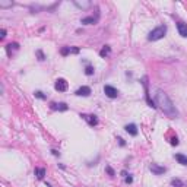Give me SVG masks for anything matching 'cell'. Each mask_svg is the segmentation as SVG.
<instances>
[{
    "mask_svg": "<svg viewBox=\"0 0 187 187\" xmlns=\"http://www.w3.org/2000/svg\"><path fill=\"white\" fill-rule=\"evenodd\" d=\"M34 174H35V177L38 178V180H42L44 177H45V168H35L34 170Z\"/></svg>",
    "mask_w": 187,
    "mask_h": 187,
    "instance_id": "16",
    "label": "cell"
},
{
    "mask_svg": "<svg viewBox=\"0 0 187 187\" xmlns=\"http://www.w3.org/2000/svg\"><path fill=\"white\" fill-rule=\"evenodd\" d=\"M81 117L92 127L98 124V119H97V115H94V114H81Z\"/></svg>",
    "mask_w": 187,
    "mask_h": 187,
    "instance_id": "6",
    "label": "cell"
},
{
    "mask_svg": "<svg viewBox=\"0 0 187 187\" xmlns=\"http://www.w3.org/2000/svg\"><path fill=\"white\" fill-rule=\"evenodd\" d=\"M70 53H72V51H70V47H67V45L63 47V48L60 50V54H61V56H67V54H70Z\"/></svg>",
    "mask_w": 187,
    "mask_h": 187,
    "instance_id": "22",
    "label": "cell"
},
{
    "mask_svg": "<svg viewBox=\"0 0 187 187\" xmlns=\"http://www.w3.org/2000/svg\"><path fill=\"white\" fill-rule=\"evenodd\" d=\"M142 83H143V86H145V98H146V102H148V105H149V107H152V108H156L155 102L151 100V95H149V88H148V76H143V79H142Z\"/></svg>",
    "mask_w": 187,
    "mask_h": 187,
    "instance_id": "3",
    "label": "cell"
},
{
    "mask_svg": "<svg viewBox=\"0 0 187 187\" xmlns=\"http://www.w3.org/2000/svg\"><path fill=\"white\" fill-rule=\"evenodd\" d=\"M45 186H47V187H51V184H48V183H47V184H45Z\"/></svg>",
    "mask_w": 187,
    "mask_h": 187,
    "instance_id": "32",
    "label": "cell"
},
{
    "mask_svg": "<svg viewBox=\"0 0 187 187\" xmlns=\"http://www.w3.org/2000/svg\"><path fill=\"white\" fill-rule=\"evenodd\" d=\"M104 94H105L108 98L114 100V98L119 97V89L114 88V86H111V85H105V86H104Z\"/></svg>",
    "mask_w": 187,
    "mask_h": 187,
    "instance_id": "4",
    "label": "cell"
},
{
    "mask_svg": "<svg viewBox=\"0 0 187 187\" xmlns=\"http://www.w3.org/2000/svg\"><path fill=\"white\" fill-rule=\"evenodd\" d=\"M91 92H92V91H91L89 86H81L75 94H76L78 97H89V95H91Z\"/></svg>",
    "mask_w": 187,
    "mask_h": 187,
    "instance_id": "9",
    "label": "cell"
},
{
    "mask_svg": "<svg viewBox=\"0 0 187 187\" xmlns=\"http://www.w3.org/2000/svg\"><path fill=\"white\" fill-rule=\"evenodd\" d=\"M117 140H119V143H120V146H126V142L121 139V137H117Z\"/></svg>",
    "mask_w": 187,
    "mask_h": 187,
    "instance_id": "27",
    "label": "cell"
},
{
    "mask_svg": "<svg viewBox=\"0 0 187 187\" xmlns=\"http://www.w3.org/2000/svg\"><path fill=\"white\" fill-rule=\"evenodd\" d=\"M171 187H184V183L180 178H173L171 180Z\"/></svg>",
    "mask_w": 187,
    "mask_h": 187,
    "instance_id": "19",
    "label": "cell"
},
{
    "mask_svg": "<svg viewBox=\"0 0 187 187\" xmlns=\"http://www.w3.org/2000/svg\"><path fill=\"white\" fill-rule=\"evenodd\" d=\"M120 174H121V175H123V177H124V178H126V177H127V171H126V170H123V171H121V173H120Z\"/></svg>",
    "mask_w": 187,
    "mask_h": 187,
    "instance_id": "31",
    "label": "cell"
},
{
    "mask_svg": "<svg viewBox=\"0 0 187 187\" xmlns=\"http://www.w3.org/2000/svg\"><path fill=\"white\" fill-rule=\"evenodd\" d=\"M105 171H107V173H108V174H110L111 177H114V175H115V173H114V170H113V168H111L110 165H107V167H105Z\"/></svg>",
    "mask_w": 187,
    "mask_h": 187,
    "instance_id": "24",
    "label": "cell"
},
{
    "mask_svg": "<svg viewBox=\"0 0 187 187\" xmlns=\"http://www.w3.org/2000/svg\"><path fill=\"white\" fill-rule=\"evenodd\" d=\"M35 54H37V57H38V60H40V61H44V60L47 59L42 50H37V51H35Z\"/></svg>",
    "mask_w": 187,
    "mask_h": 187,
    "instance_id": "20",
    "label": "cell"
},
{
    "mask_svg": "<svg viewBox=\"0 0 187 187\" xmlns=\"http://www.w3.org/2000/svg\"><path fill=\"white\" fill-rule=\"evenodd\" d=\"M67 88H69V83H67V81H66V79H63V78L57 79V81H56V83H54V89H56V91H59V92H66V91H67Z\"/></svg>",
    "mask_w": 187,
    "mask_h": 187,
    "instance_id": "5",
    "label": "cell"
},
{
    "mask_svg": "<svg viewBox=\"0 0 187 187\" xmlns=\"http://www.w3.org/2000/svg\"><path fill=\"white\" fill-rule=\"evenodd\" d=\"M155 102H156V107H159L161 111L167 117H170V119H177L178 117V110L175 108L174 102L170 100V97L164 91L161 89L155 91Z\"/></svg>",
    "mask_w": 187,
    "mask_h": 187,
    "instance_id": "1",
    "label": "cell"
},
{
    "mask_svg": "<svg viewBox=\"0 0 187 187\" xmlns=\"http://www.w3.org/2000/svg\"><path fill=\"white\" fill-rule=\"evenodd\" d=\"M70 51H72L73 54H78V53H79V48H78V47H70Z\"/></svg>",
    "mask_w": 187,
    "mask_h": 187,
    "instance_id": "26",
    "label": "cell"
},
{
    "mask_svg": "<svg viewBox=\"0 0 187 187\" xmlns=\"http://www.w3.org/2000/svg\"><path fill=\"white\" fill-rule=\"evenodd\" d=\"M110 53H111V47L110 45H104L102 48H101V51H100V56L101 57H107Z\"/></svg>",
    "mask_w": 187,
    "mask_h": 187,
    "instance_id": "17",
    "label": "cell"
},
{
    "mask_svg": "<svg viewBox=\"0 0 187 187\" xmlns=\"http://www.w3.org/2000/svg\"><path fill=\"white\" fill-rule=\"evenodd\" d=\"M34 95H35V98H40V100H47V95H45V94H42L41 91H37V92L34 94Z\"/></svg>",
    "mask_w": 187,
    "mask_h": 187,
    "instance_id": "23",
    "label": "cell"
},
{
    "mask_svg": "<svg viewBox=\"0 0 187 187\" xmlns=\"http://www.w3.org/2000/svg\"><path fill=\"white\" fill-rule=\"evenodd\" d=\"M124 181H126L127 184H130V183H133V178H132V177H126V178H124Z\"/></svg>",
    "mask_w": 187,
    "mask_h": 187,
    "instance_id": "29",
    "label": "cell"
},
{
    "mask_svg": "<svg viewBox=\"0 0 187 187\" xmlns=\"http://www.w3.org/2000/svg\"><path fill=\"white\" fill-rule=\"evenodd\" d=\"M94 72H95V70H94V67H92V66H89V64H88V66L85 67V75H86V76H92V75H94Z\"/></svg>",
    "mask_w": 187,
    "mask_h": 187,
    "instance_id": "21",
    "label": "cell"
},
{
    "mask_svg": "<svg viewBox=\"0 0 187 187\" xmlns=\"http://www.w3.org/2000/svg\"><path fill=\"white\" fill-rule=\"evenodd\" d=\"M98 20V16L94 18V16H88V18H83L81 19V23H83V25H94V23H97Z\"/></svg>",
    "mask_w": 187,
    "mask_h": 187,
    "instance_id": "14",
    "label": "cell"
},
{
    "mask_svg": "<svg viewBox=\"0 0 187 187\" xmlns=\"http://www.w3.org/2000/svg\"><path fill=\"white\" fill-rule=\"evenodd\" d=\"M178 143H180V142H178V137H177V136L171 137V145H173V146H177Z\"/></svg>",
    "mask_w": 187,
    "mask_h": 187,
    "instance_id": "25",
    "label": "cell"
},
{
    "mask_svg": "<svg viewBox=\"0 0 187 187\" xmlns=\"http://www.w3.org/2000/svg\"><path fill=\"white\" fill-rule=\"evenodd\" d=\"M15 3L12 2V0H0V8H3V9H6V8H12Z\"/></svg>",
    "mask_w": 187,
    "mask_h": 187,
    "instance_id": "18",
    "label": "cell"
},
{
    "mask_svg": "<svg viewBox=\"0 0 187 187\" xmlns=\"http://www.w3.org/2000/svg\"><path fill=\"white\" fill-rule=\"evenodd\" d=\"M12 50H15V51L19 50V44H18V42H10V44L6 45V51H8V56H9V57H12Z\"/></svg>",
    "mask_w": 187,
    "mask_h": 187,
    "instance_id": "13",
    "label": "cell"
},
{
    "mask_svg": "<svg viewBox=\"0 0 187 187\" xmlns=\"http://www.w3.org/2000/svg\"><path fill=\"white\" fill-rule=\"evenodd\" d=\"M174 158H175V161H177L178 164H181V165H187V156H186V155H183V154H175Z\"/></svg>",
    "mask_w": 187,
    "mask_h": 187,
    "instance_id": "15",
    "label": "cell"
},
{
    "mask_svg": "<svg viewBox=\"0 0 187 187\" xmlns=\"http://www.w3.org/2000/svg\"><path fill=\"white\" fill-rule=\"evenodd\" d=\"M165 34H167V27H165V25H159V27H156L155 29H152V31L149 32L148 40H149V41H158V40H161V38L165 37Z\"/></svg>",
    "mask_w": 187,
    "mask_h": 187,
    "instance_id": "2",
    "label": "cell"
},
{
    "mask_svg": "<svg viewBox=\"0 0 187 187\" xmlns=\"http://www.w3.org/2000/svg\"><path fill=\"white\" fill-rule=\"evenodd\" d=\"M50 108L51 110H56V111H67L69 110V107H67V104H64V102H51L50 104Z\"/></svg>",
    "mask_w": 187,
    "mask_h": 187,
    "instance_id": "10",
    "label": "cell"
},
{
    "mask_svg": "<svg viewBox=\"0 0 187 187\" xmlns=\"http://www.w3.org/2000/svg\"><path fill=\"white\" fill-rule=\"evenodd\" d=\"M124 130H126L129 134H132V136H137V126L133 124V123L126 124V126H124Z\"/></svg>",
    "mask_w": 187,
    "mask_h": 187,
    "instance_id": "12",
    "label": "cell"
},
{
    "mask_svg": "<svg viewBox=\"0 0 187 187\" xmlns=\"http://www.w3.org/2000/svg\"><path fill=\"white\" fill-rule=\"evenodd\" d=\"M149 170H151L155 175H161V174H164V173L167 171V168H165V167H161V165H158V164H151Z\"/></svg>",
    "mask_w": 187,
    "mask_h": 187,
    "instance_id": "8",
    "label": "cell"
},
{
    "mask_svg": "<svg viewBox=\"0 0 187 187\" xmlns=\"http://www.w3.org/2000/svg\"><path fill=\"white\" fill-rule=\"evenodd\" d=\"M51 154H53L54 156H60V152H59V151H56V149H51Z\"/></svg>",
    "mask_w": 187,
    "mask_h": 187,
    "instance_id": "28",
    "label": "cell"
},
{
    "mask_svg": "<svg viewBox=\"0 0 187 187\" xmlns=\"http://www.w3.org/2000/svg\"><path fill=\"white\" fill-rule=\"evenodd\" d=\"M73 5H75L76 8L82 9V10H86V9H89V8L92 6V2H89V0H75Z\"/></svg>",
    "mask_w": 187,
    "mask_h": 187,
    "instance_id": "7",
    "label": "cell"
},
{
    "mask_svg": "<svg viewBox=\"0 0 187 187\" xmlns=\"http://www.w3.org/2000/svg\"><path fill=\"white\" fill-rule=\"evenodd\" d=\"M177 29H178V34L184 38H187V23L184 22H178L177 23Z\"/></svg>",
    "mask_w": 187,
    "mask_h": 187,
    "instance_id": "11",
    "label": "cell"
},
{
    "mask_svg": "<svg viewBox=\"0 0 187 187\" xmlns=\"http://www.w3.org/2000/svg\"><path fill=\"white\" fill-rule=\"evenodd\" d=\"M5 37H6V29H2V35H0V38H2V40H3Z\"/></svg>",
    "mask_w": 187,
    "mask_h": 187,
    "instance_id": "30",
    "label": "cell"
}]
</instances>
